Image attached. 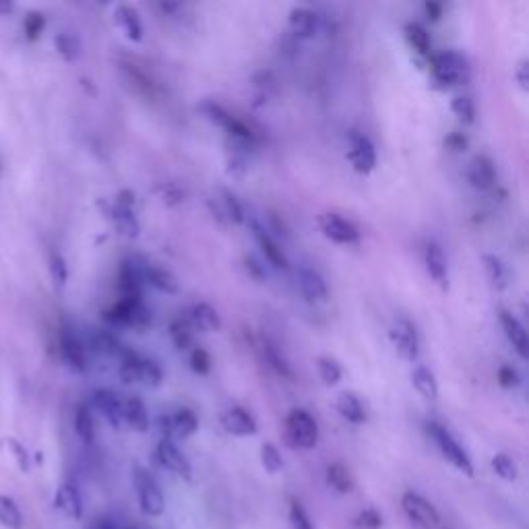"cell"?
I'll list each match as a JSON object with an SVG mask.
<instances>
[{"mask_svg": "<svg viewBox=\"0 0 529 529\" xmlns=\"http://www.w3.org/2000/svg\"><path fill=\"white\" fill-rule=\"evenodd\" d=\"M284 439L290 449H302V451L315 449L319 443V424L306 410L296 408L286 418Z\"/></svg>", "mask_w": 529, "mask_h": 529, "instance_id": "1", "label": "cell"}, {"mask_svg": "<svg viewBox=\"0 0 529 529\" xmlns=\"http://www.w3.org/2000/svg\"><path fill=\"white\" fill-rule=\"evenodd\" d=\"M426 430L430 434V439L434 441V445L439 447L441 455L453 465V468L457 472H461L463 476L472 478L474 476V463H472L468 451L461 447V443L453 437V434L439 422H428Z\"/></svg>", "mask_w": 529, "mask_h": 529, "instance_id": "2", "label": "cell"}, {"mask_svg": "<svg viewBox=\"0 0 529 529\" xmlns=\"http://www.w3.org/2000/svg\"><path fill=\"white\" fill-rule=\"evenodd\" d=\"M430 73L439 85L453 87V85H461L468 81L470 67H468V60H465L459 52L449 50V52H443L432 58Z\"/></svg>", "mask_w": 529, "mask_h": 529, "instance_id": "3", "label": "cell"}, {"mask_svg": "<svg viewBox=\"0 0 529 529\" xmlns=\"http://www.w3.org/2000/svg\"><path fill=\"white\" fill-rule=\"evenodd\" d=\"M133 484L139 496L141 511L149 517H160L166 511V499L160 484L155 482V478L145 468H141V465H135Z\"/></svg>", "mask_w": 529, "mask_h": 529, "instance_id": "4", "label": "cell"}, {"mask_svg": "<svg viewBox=\"0 0 529 529\" xmlns=\"http://www.w3.org/2000/svg\"><path fill=\"white\" fill-rule=\"evenodd\" d=\"M389 337H391V344L395 348V352L406 360V362H416L418 354H420V339H418V331L416 325L408 319H395L391 323L389 329Z\"/></svg>", "mask_w": 529, "mask_h": 529, "instance_id": "5", "label": "cell"}, {"mask_svg": "<svg viewBox=\"0 0 529 529\" xmlns=\"http://www.w3.org/2000/svg\"><path fill=\"white\" fill-rule=\"evenodd\" d=\"M348 162L362 176H368V174L375 172L377 149L364 133H358V131L350 133V137H348Z\"/></svg>", "mask_w": 529, "mask_h": 529, "instance_id": "6", "label": "cell"}, {"mask_svg": "<svg viewBox=\"0 0 529 529\" xmlns=\"http://www.w3.org/2000/svg\"><path fill=\"white\" fill-rule=\"evenodd\" d=\"M319 228L323 236L335 244L350 246L360 242V230L354 222L341 217L339 213H321L319 215Z\"/></svg>", "mask_w": 529, "mask_h": 529, "instance_id": "7", "label": "cell"}, {"mask_svg": "<svg viewBox=\"0 0 529 529\" xmlns=\"http://www.w3.org/2000/svg\"><path fill=\"white\" fill-rule=\"evenodd\" d=\"M401 509L403 513L408 515L410 521H414L420 527L432 529V527H439L441 523V515L430 501H426L422 494L418 492H406L401 496Z\"/></svg>", "mask_w": 529, "mask_h": 529, "instance_id": "8", "label": "cell"}, {"mask_svg": "<svg viewBox=\"0 0 529 529\" xmlns=\"http://www.w3.org/2000/svg\"><path fill=\"white\" fill-rule=\"evenodd\" d=\"M155 457H158L162 468H166L168 472H172L180 480H184V482H191L193 480L191 461L186 459V455L176 447L174 441L160 439L158 447H155Z\"/></svg>", "mask_w": 529, "mask_h": 529, "instance_id": "9", "label": "cell"}, {"mask_svg": "<svg viewBox=\"0 0 529 529\" xmlns=\"http://www.w3.org/2000/svg\"><path fill=\"white\" fill-rule=\"evenodd\" d=\"M211 215L215 217L217 222L224 224V226H240L246 222V215H244V207L238 201V197L232 191H220L217 197H211L207 201Z\"/></svg>", "mask_w": 529, "mask_h": 529, "instance_id": "10", "label": "cell"}, {"mask_svg": "<svg viewBox=\"0 0 529 529\" xmlns=\"http://www.w3.org/2000/svg\"><path fill=\"white\" fill-rule=\"evenodd\" d=\"M424 265L426 273L441 292L449 290V263L445 257V251L439 242L428 240L424 246Z\"/></svg>", "mask_w": 529, "mask_h": 529, "instance_id": "11", "label": "cell"}, {"mask_svg": "<svg viewBox=\"0 0 529 529\" xmlns=\"http://www.w3.org/2000/svg\"><path fill=\"white\" fill-rule=\"evenodd\" d=\"M296 279H298L300 294L304 296L306 302H310V304H325L327 302V298H329L327 282L317 269L302 265L296 271Z\"/></svg>", "mask_w": 529, "mask_h": 529, "instance_id": "12", "label": "cell"}, {"mask_svg": "<svg viewBox=\"0 0 529 529\" xmlns=\"http://www.w3.org/2000/svg\"><path fill=\"white\" fill-rule=\"evenodd\" d=\"M60 354H62V360L67 362V366L71 370H75V372L87 370V354H85L83 341L69 327L60 329Z\"/></svg>", "mask_w": 529, "mask_h": 529, "instance_id": "13", "label": "cell"}, {"mask_svg": "<svg viewBox=\"0 0 529 529\" xmlns=\"http://www.w3.org/2000/svg\"><path fill=\"white\" fill-rule=\"evenodd\" d=\"M93 406H96V410L106 418V422L120 430L124 426V420H122V399L116 391L112 389H96L93 391Z\"/></svg>", "mask_w": 529, "mask_h": 529, "instance_id": "14", "label": "cell"}, {"mask_svg": "<svg viewBox=\"0 0 529 529\" xmlns=\"http://www.w3.org/2000/svg\"><path fill=\"white\" fill-rule=\"evenodd\" d=\"M222 426L232 437H253L257 434V420L244 408H230L222 414Z\"/></svg>", "mask_w": 529, "mask_h": 529, "instance_id": "15", "label": "cell"}, {"mask_svg": "<svg viewBox=\"0 0 529 529\" xmlns=\"http://www.w3.org/2000/svg\"><path fill=\"white\" fill-rule=\"evenodd\" d=\"M248 226H251L253 230V236L257 238L261 251L265 255V259L275 267V269H288L290 267V261L286 257V253L279 248V244L271 238V234L257 222V220H251L248 222Z\"/></svg>", "mask_w": 529, "mask_h": 529, "instance_id": "16", "label": "cell"}, {"mask_svg": "<svg viewBox=\"0 0 529 529\" xmlns=\"http://www.w3.org/2000/svg\"><path fill=\"white\" fill-rule=\"evenodd\" d=\"M54 507L73 521H79L83 517V501L79 488L73 482L62 484L54 494Z\"/></svg>", "mask_w": 529, "mask_h": 529, "instance_id": "17", "label": "cell"}, {"mask_svg": "<svg viewBox=\"0 0 529 529\" xmlns=\"http://www.w3.org/2000/svg\"><path fill=\"white\" fill-rule=\"evenodd\" d=\"M501 325H503V331L509 339V344L513 346V350L519 354L521 360H527L529 356V337H527V331L523 327V323L513 315L509 313V310H501Z\"/></svg>", "mask_w": 529, "mask_h": 529, "instance_id": "18", "label": "cell"}, {"mask_svg": "<svg viewBox=\"0 0 529 529\" xmlns=\"http://www.w3.org/2000/svg\"><path fill=\"white\" fill-rule=\"evenodd\" d=\"M116 27L122 31L124 38L131 42H141L143 40V23L139 17V11L129 5H118L112 13Z\"/></svg>", "mask_w": 529, "mask_h": 529, "instance_id": "19", "label": "cell"}, {"mask_svg": "<svg viewBox=\"0 0 529 529\" xmlns=\"http://www.w3.org/2000/svg\"><path fill=\"white\" fill-rule=\"evenodd\" d=\"M141 277L143 282L149 284L151 288H155L158 292L164 294H178L180 292V282L176 279V275L160 265H143L141 267Z\"/></svg>", "mask_w": 529, "mask_h": 529, "instance_id": "20", "label": "cell"}, {"mask_svg": "<svg viewBox=\"0 0 529 529\" xmlns=\"http://www.w3.org/2000/svg\"><path fill=\"white\" fill-rule=\"evenodd\" d=\"M468 180L478 191H488L496 182V170L494 162L488 158V155H476V158L468 166Z\"/></svg>", "mask_w": 529, "mask_h": 529, "instance_id": "21", "label": "cell"}, {"mask_svg": "<svg viewBox=\"0 0 529 529\" xmlns=\"http://www.w3.org/2000/svg\"><path fill=\"white\" fill-rule=\"evenodd\" d=\"M290 29L296 38L308 40V38H315L317 29H319V15L308 9V7H294L290 11Z\"/></svg>", "mask_w": 529, "mask_h": 529, "instance_id": "22", "label": "cell"}, {"mask_svg": "<svg viewBox=\"0 0 529 529\" xmlns=\"http://www.w3.org/2000/svg\"><path fill=\"white\" fill-rule=\"evenodd\" d=\"M122 420H124V424L137 430V432L149 430V412L139 397L122 399Z\"/></svg>", "mask_w": 529, "mask_h": 529, "instance_id": "23", "label": "cell"}, {"mask_svg": "<svg viewBox=\"0 0 529 529\" xmlns=\"http://www.w3.org/2000/svg\"><path fill=\"white\" fill-rule=\"evenodd\" d=\"M335 410L339 412V416L348 420L350 424H364L366 422V408H364V403L360 401V397L356 393H341L335 401Z\"/></svg>", "mask_w": 529, "mask_h": 529, "instance_id": "24", "label": "cell"}, {"mask_svg": "<svg viewBox=\"0 0 529 529\" xmlns=\"http://www.w3.org/2000/svg\"><path fill=\"white\" fill-rule=\"evenodd\" d=\"M191 323L195 329L203 333H215L222 329V317L217 310L207 302H197L191 308Z\"/></svg>", "mask_w": 529, "mask_h": 529, "instance_id": "25", "label": "cell"}, {"mask_svg": "<svg viewBox=\"0 0 529 529\" xmlns=\"http://www.w3.org/2000/svg\"><path fill=\"white\" fill-rule=\"evenodd\" d=\"M482 265H484L490 286L496 292H505L509 288V279H511V273H509V267L505 265V261L496 255H484Z\"/></svg>", "mask_w": 529, "mask_h": 529, "instance_id": "26", "label": "cell"}, {"mask_svg": "<svg viewBox=\"0 0 529 529\" xmlns=\"http://www.w3.org/2000/svg\"><path fill=\"white\" fill-rule=\"evenodd\" d=\"M172 441L174 439H189L199 430V418L191 408H180L170 416Z\"/></svg>", "mask_w": 529, "mask_h": 529, "instance_id": "27", "label": "cell"}, {"mask_svg": "<svg viewBox=\"0 0 529 529\" xmlns=\"http://www.w3.org/2000/svg\"><path fill=\"white\" fill-rule=\"evenodd\" d=\"M110 217L116 226V230L124 236V238H137L141 232V224L135 215V209H124L118 205H112L110 209Z\"/></svg>", "mask_w": 529, "mask_h": 529, "instance_id": "28", "label": "cell"}, {"mask_svg": "<svg viewBox=\"0 0 529 529\" xmlns=\"http://www.w3.org/2000/svg\"><path fill=\"white\" fill-rule=\"evenodd\" d=\"M91 344H93V348H96V352H100V354H104L108 358L122 360L124 356L129 354V350L120 344L118 337L114 333H110V331H104V329L93 333Z\"/></svg>", "mask_w": 529, "mask_h": 529, "instance_id": "29", "label": "cell"}, {"mask_svg": "<svg viewBox=\"0 0 529 529\" xmlns=\"http://www.w3.org/2000/svg\"><path fill=\"white\" fill-rule=\"evenodd\" d=\"M412 385L414 389L428 401L439 399V383L437 377H434V372L426 366H416L412 370Z\"/></svg>", "mask_w": 529, "mask_h": 529, "instance_id": "30", "label": "cell"}, {"mask_svg": "<svg viewBox=\"0 0 529 529\" xmlns=\"http://www.w3.org/2000/svg\"><path fill=\"white\" fill-rule=\"evenodd\" d=\"M327 484L339 492V494H350L356 488V480L350 472L348 465L344 463H331L327 468Z\"/></svg>", "mask_w": 529, "mask_h": 529, "instance_id": "31", "label": "cell"}, {"mask_svg": "<svg viewBox=\"0 0 529 529\" xmlns=\"http://www.w3.org/2000/svg\"><path fill=\"white\" fill-rule=\"evenodd\" d=\"M75 432L85 445H93L96 441V422H93V414L85 403H79L75 410Z\"/></svg>", "mask_w": 529, "mask_h": 529, "instance_id": "32", "label": "cell"}, {"mask_svg": "<svg viewBox=\"0 0 529 529\" xmlns=\"http://www.w3.org/2000/svg\"><path fill=\"white\" fill-rule=\"evenodd\" d=\"M162 381H164V372H162L160 364L139 356L137 383H141L143 387H149V389H158L162 385Z\"/></svg>", "mask_w": 529, "mask_h": 529, "instance_id": "33", "label": "cell"}, {"mask_svg": "<svg viewBox=\"0 0 529 529\" xmlns=\"http://www.w3.org/2000/svg\"><path fill=\"white\" fill-rule=\"evenodd\" d=\"M0 525L7 529H23L21 509L7 494H0Z\"/></svg>", "mask_w": 529, "mask_h": 529, "instance_id": "34", "label": "cell"}, {"mask_svg": "<svg viewBox=\"0 0 529 529\" xmlns=\"http://www.w3.org/2000/svg\"><path fill=\"white\" fill-rule=\"evenodd\" d=\"M403 34H406V40L416 54L420 56L430 54V36L420 23H408L406 29H403Z\"/></svg>", "mask_w": 529, "mask_h": 529, "instance_id": "35", "label": "cell"}, {"mask_svg": "<svg viewBox=\"0 0 529 529\" xmlns=\"http://www.w3.org/2000/svg\"><path fill=\"white\" fill-rule=\"evenodd\" d=\"M170 337H172V344L182 352L193 348V327L182 319H176L170 323Z\"/></svg>", "mask_w": 529, "mask_h": 529, "instance_id": "36", "label": "cell"}, {"mask_svg": "<svg viewBox=\"0 0 529 529\" xmlns=\"http://www.w3.org/2000/svg\"><path fill=\"white\" fill-rule=\"evenodd\" d=\"M317 368H319V377L327 387H335L339 385V381L344 379V370H341L339 362L329 358V356H321L317 360Z\"/></svg>", "mask_w": 529, "mask_h": 529, "instance_id": "37", "label": "cell"}, {"mask_svg": "<svg viewBox=\"0 0 529 529\" xmlns=\"http://www.w3.org/2000/svg\"><path fill=\"white\" fill-rule=\"evenodd\" d=\"M48 269H50V277L52 282L58 290H62L67 286L69 282V265H67V259L62 257L60 253L52 251L50 253V259H48Z\"/></svg>", "mask_w": 529, "mask_h": 529, "instance_id": "38", "label": "cell"}, {"mask_svg": "<svg viewBox=\"0 0 529 529\" xmlns=\"http://www.w3.org/2000/svg\"><path fill=\"white\" fill-rule=\"evenodd\" d=\"M261 463L267 474L275 476L284 470V459H282V453L277 451V447L273 443H265L261 447Z\"/></svg>", "mask_w": 529, "mask_h": 529, "instance_id": "39", "label": "cell"}, {"mask_svg": "<svg viewBox=\"0 0 529 529\" xmlns=\"http://www.w3.org/2000/svg\"><path fill=\"white\" fill-rule=\"evenodd\" d=\"M490 465H492L494 474L499 476V478H503V480H507V482L517 480V465H515V461H513L509 455H505V453H496V455L492 457Z\"/></svg>", "mask_w": 529, "mask_h": 529, "instance_id": "40", "label": "cell"}, {"mask_svg": "<svg viewBox=\"0 0 529 529\" xmlns=\"http://www.w3.org/2000/svg\"><path fill=\"white\" fill-rule=\"evenodd\" d=\"M451 112L463 122V124H472L476 120V106L468 96H455L451 100Z\"/></svg>", "mask_w": 529, "mask_h": 529, "instance_id": "41", "label": "cell"}, {"mask_svg": "<svg viewBox=\"0 0 529 529\" xmlns=\"http://www.w3.org/2000/svg\"><path fill=\"white\" fill-rule=\"evenodd\" d=\"M54 44H56L58 54L62 58H65L67 62H75L79 58V52H81L79 50V42L71 34H58L56 40H54Z\"/></svg>", "mask_w": 529, "mask_h": 529, "instance_id": "42", "label": "cell"}, {"mask_svg": "<svg viewBox=\"0 0 529 529\" xmlns=\"http://www.w3.org/2000/svg\"><path fill=\"white\" fill-rule=\"evenodd\" d=\"M23 29H25V36L27 40L31 42H36L42 34H44V29H46V17L38 11H31L27 13L25 21H23Z\"/></svg>", "mask_w": 529, "mask_h": 529, "instance_id": "43", "label": "cell"}, {"mask_svg": "<svg viewBox=\"0 0 529 529\" xmlns=\"http://www.w3.org/2000/svg\"><path fill=\"white\" fill-rule=\"evenodd\" d=\"M211 366H213V360H211L207 350H203V348H193L191 350V368H193L195 375H199V377L209 375Z\"/></svg>", "mask_w": 529, "mask_h": 529, "instance_id": "44", "label": "cell"}, {"mask_svg": "<svg viewBox=\"0 0 529 529\" xmlns=\"http://www.w3.org/2000/svg\"><path fill=\"white\" fill-rule=\"evenodd\" d=\"M290 527L292 529H315L313 523H310L308 513L296 499H290Z\"/></svg>", "mask_w": 529, "mask_h": 529, "instance_id": "45", "label": "cell"}, {"mask_svg": "<svg viewBox=\"0 0 529 529\" xmlns=\"http://www.w3.org/2000/svg\"><path fill=\"white\" fill-rule=\"evenodd\" d=\"M158 193H160V199L168 205V207H174L178 203L184 201V191L180 189L178 184L174 182H164L158 186Z\"/></svg>", "mask_w": 529, "mask_h": 529, "instance_id": "46", "label": "cell"}, {"mask_svg": "<svg viewBox=\"0 0 529 529\" xmlns=\"http://www.w3.org/2000/svg\"><path fill=\"white\" fill-rule=\"evenodd\" d=\"M356 527L358 529H381L383 527V517L377 509H364L360 511V515L356 517Z\"/></svg>", "mask_w": 529, "mask_h": 529, "instance_id": "47", "label": "cell"}, {"mask_svg": "<svg viewBox=\"0 0 529 529\" xmlns=\"http://www.w3.org/2000/svg\"><path fill=\"white\" fill-rule=\"evenodd\" d=\"M7 447H9V451L13 453L15 461H17V465H19V470H21L23 474H27V472H29V455H27V449H25L17 439H7Z\"/></svg>", "mask_w": 529, "mask_h": 529, "instance_id": "48", "label": "cell"}, {"mask_svg": "<svg viewBox=\"0 0 529 529\" xmlns=\"http://www.w3.org/2000/svg\"><path fill=\"white\" fill-rule=\"evenodd\" d=\"M228 172L232 176H244L248 172V160H246V155L244 151H234L230 158H228Z\"/></svg>", "mask_w": 529, "mask_h": 529, "instance_id": "49", "label": "cell"}, {"mask_svg": "<svg viewBox=\"0 0 529 529\" xmlns=\"http://www.w3.org/2000/svg\"><path fill=\"white\" fill-rule=\"evenodd\" d=\"M265 352H267V360L271 362V366L279 372V375H282V377H292V370L288 368V362L284 360V358H279V354H277V350L273 348V346H265Z\"/></svg>", "mask_w": 529, "mask_h": 529, "instance_id": "50", "label": "cell"}, {"mask_svg": "<svg viewBox=\"0 0 529 529\" xmlns=\"http://www.w3.org/2000/svg\"><path fill=\"white\" fill-rule=\"evenodd\" d=\"M496 379H499L501 387L513 389L519 385V372L513 366H501L499 372H496Z\"/></svg>", "mask_w": 529, "mask_h": 529, "instance_id": "51", "label": "cell"}, {"mask_svg": "<svg viewBox=\"0 0 529 529\" xmlns=\"http://www.w3.org/2000/svg\"><path fill=\"white\" fill-rule=\"evenodd\" d=\"M255 83H257V87H259V91H261V96H263L265 100H267V98L271 96V93L277 89V81H275L273 73H269V71L259 73L257 79H255Z\"/></svg>", "mask_w": 529, "mask_h": 529, "instance_id": "52", "label": "cell"}, {"mask_svg": "<svg viewBox=\"0 0 529 529\" xmlns=\"http://www.w3.org/2000/svg\"><path fill=\"white\" fill-rule=\"evenodd\" d=\"M515 81L523 93L529 91V60L521 58L519 65L515 67Z\"/></svg>", "mask_w": 529, "mask_h": 529, "instance_id": "53", "label": "cell"}, {"mask_svg": "<svg viewBox=\"0 0 529 529\" xmlns=\"http://www.w3.org/2000/svg\"><path fill=\"white\" fill-rule=\"evenodd\" d=\"M244 267H246L248 275L255 277V279H259V282H263V279L267 277L263 265H261L257 259H253V257H244Z\"/></svg>", "mask_w": 529, "mask_h": 529, "instance_id": "54", "label": "cell"}, {"mask_svg": "<svg viewBox=\"0 0 529 529\" xmlns=\"http://www.w3.org/2000/svg\"><path fill=\"white\" fill-rule=\"evenodd\" d=\"M445 143L451 151H463L465 147H468V139H465L463 133H451Z\"/></svg>", "mask_w": 529, "mask_h": 529, "instance_id": "55", "label": "cell"}, {"mask_svg": "<svg viewBox=\"0 0 529 529\" xmlns=\"http://www.w3.org/2000/svg\"><path fill=\"white\" fill-rule=\"evenodd\" d=\"M424 11H426L428 21H439L443 17V5H439V3H426Z\"/></svg>", "mask_w": 529, "mask_h": 529, "instance_id": "56", "label": "cell"}, {"mask_svg": "<svg viewBox=\"0 0 529 529\" xmlns=\"http://www.w3.org/2000/svg\"><path fill=\"white\" fill-rule=\"evenodd\" d=\"M96 529H116V525H114L110 519H102V521L96 525Z\"/></svg>", "mask_w": 529, "mask_h": 529, "instance_id": "57", "label": "cell"}, {"mask_svg": "<svg viewBox=\"0 0 529 529\" xmlns=\"http://www.w3.org/2000/svg\"><path fill=\"white\" fill-rule=\"evenodd\" d=\"M160 9H162L164 13H174L176 9H180V5H172V3H162V5H160Z\"/></svg>", "mask_w": 529, "mask_h": 529, "instance_id": "58", "label": "cell"}, {"mask_svg": "<svg viewBox=\"0 0 529 529\" xmlns=\"http://www.w3.org/2000/svg\"><path fill=\"white\" fill-rule=\"evenodd\" d=\"M0 174H3V164H0Z\"/></svg>", "mask_w": 529, "mask_h": 529, "instance_id": "59", "label": "cell"}, {"mask_svg": "<svg viewBox=\"0 0 529 529\" xmlns=\"http://www.w3.org/2000/svg\"><path fill=\"white\" fill-rule=\"evenodd\" d=\"M124 529H137V527H124Z\"/></svg>", "mask_w": 529, "mask_h": 529, "instance_id": "60", "label": "cell"}]
</instances>
